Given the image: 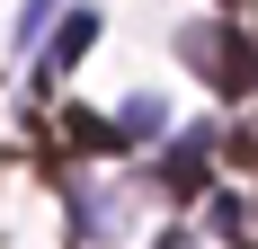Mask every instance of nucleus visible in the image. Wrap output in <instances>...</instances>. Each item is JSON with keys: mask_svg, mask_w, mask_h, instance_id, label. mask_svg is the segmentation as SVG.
I'll return each instance as SVG.
<instances>
[{"mask_svg": "<svg viewBox=\"0 0 258 249\" xmlns=\"http://www.w3.org/2000/svg\"><path fill=\"white\" fill-rule=\"evenodd\" d=\"M178 45H187V63H196L223 98H249V89H258V45L240 36V27H187Z\"/></svg>", "mask_w": 258, "mask_h": 249, "instance_id": "1", "label": "nucleus"}, {"mask_svg": "<svg viewBox=\"0 0 258 249\" xmlns=\"http://www.w3.org/2000/svg\"><path fill=\"white\" fill-rule=\"evenodd\" d=\"M205 160H214V134H178V143H169V151H160V196H169V205H196V196H205Z\"/></svg>", "mask_w": 258, "mask_h": 249, "instance_id": "2", "label": "nucleus"}, {"mask_svg": "<svg viewBox=\"0 0 258 249\" xmlns=\"http://www.w3.org/2000/svg\"><path fill=\"white\" fill-rule=\"evenodd\" d=\"M89 45H98V9H72V18L53 27V45H45V80H62V72H72Z\"/></svg>", "mask_w": 258, "mask_h": 249, "instance_id": "3", "label": "nucleus"}, {"mask_svg": "<svg viewBox=\"0 0 258 249\" xmlns=\"http://www.w3.org/2000/svg\"><path fill=\"white\" fill-rule=\"evenodd\" d=\"M214 231H249V205H240V196H214Z\"/></svg>", "mask_w": 258, "mask_h": 249, "instance_id": "4", "label": "nucleus"}, {"mask_svg": "<svg viewBox=\"0 0 258 249\" xmlns=\"http://www.w3.org/2000/svg\"><path fill=\"white\" fill-rule=\"evenodd\" d=\"M45 18H53V0H27V9H18V45H27V36H45Z\"/></svg>", "mask_w": 258, "mask_h": 249, "instance_id": "5", "label": "nucleus"}, {"mask_svg": "<svg viewBox=\"0 0 258 249\" xmlns=\"http://www.w3.org/2000/svg\"><path fill=\"white\" fill-rule=\"evenodd\" d=\"M223 151H232V169H258V134H232Z\"/></svg>", "mask_w": 258, "mask_h": 249, "instance_id": "6", "label": "nucleus"}, {"mask_svg": "<svg viewBox=\"0 0 258 249\" xmlns=\"http://www.w3.org/2000/svg\"><path fill=\"white\" fill-rule=\"evenodd\" d=\"M249 223H258V214H249Z\"/></svg>", "mask_w": 258, "mask_h": 249, "instance_id": "7", "label": "nucleus"}]
</instances>
